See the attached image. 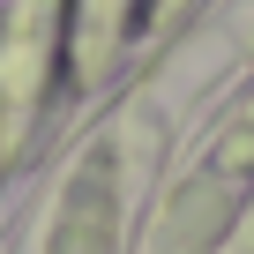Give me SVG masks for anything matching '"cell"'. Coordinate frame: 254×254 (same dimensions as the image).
I'll use <instances>...</instances> for the list:
<instances>
[{
	"label": "cell",
	"mask_w": 254,
	"mask_h": 254,
	"mask_svg": "<svg viewBox=\"0 0 254 254\" xmlns=\"http://www.w3.org/2000/svg\"><path fill=\"white\" fill-rule=\"evenodd\" d=\"M67 120V0H0V217Z\"/></svg>",
	"instance_id": "obj_1"
},
{
	"label": "cell",
	"mask_w": 254,
	"mask_h": 254,
	"mask_svg": "<svg viewBox=\"0 0 254 254\" xmlns=\"http://www.w3.org/2000/svg\"><path fill=\"white\" fill-rule=\"evenodd\" d=\"M135 112L127 127H105L97 142L75 150V165L60 172V187L38 209V232L23 254H120V224H127V187H135Z\"/></svg>",
	"instance_id": "obj_2"
},
{
	"label": "cell",
	"mask_w": 254,
	"mask_h": 254,
	"mask_svg": "<svg viewBox=\"0 0 254 254\" xmlns=\"http://www.w3.org/2000/svg\"><path fill=\"white\" fill-rule=\"evenodd\" d=\"M187 8L194 0H67V112L105 97L142 45L187 23Z\"/></svg>",
	"instance_id": "obj_3"
}]
</instances>
